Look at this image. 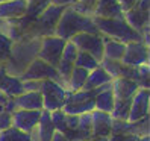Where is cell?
Returning <instances> with one entry per match:
<instances>
[{"mask_svg":"<svg viewBox=\"0 0 150 141\" xmlns=\"http://www.w3.org/2000/svg\"><path fill=\"white\" fill-rule=\"evenodd\" d=\"M96 33V35H102L97 30L96 24L93 21V17L85 15L74 11L71 6H67L65 11L62 12L61 18L56 24L55 35L59 38H62L64 41H70L74 35L77 33Z\"/></svg>","mask_w":150,"mask_h":141,"instance_id":"1","label":"cell"},{"mask_svg":"<svg viewBox=\"0 0 150 141\" xmlns=\"http://www.w3.org/2000/svg\"><path fill=\"white\" fill-rule=\"evenodd\" d=\"M93 21L96 24L97 30H99L103 37L121 41L125 44L135 43V41H143V37L126 23L125 17H123V18H97V17H93Z\"/></svg>","mask_w":150,"mask_h":141,"instance_id":"2","label":"cell"},{"mask_svg":"<svg viewBox=\"0 0 150 141\" xmlns=\"http://www.w3.org/2000/svg\"><path fill=\"white\" fill-rule=\"evenodd\" d=\"M65 8L67 6H56V5L47 6L46 9L30 23L28 35H26V40L44 38V37L55 35L56 24L61 18V15H62V12L65 11Z\"/></svg>","mask_w":150,"mask_h":141,"instance_id":"3","label":"cell"},{"mask_svg":"<svg viewBox=\"0 0 150 141\" xmlns=\"http://www.w3.org/2000/svg\"><path fill=\"white\" fill-rule=\"evenodd\" d=\"M125 20L134 30H137L143 41L149 46V30H150V0H139V2L125 12Z\"/></svg>","mask_w":150,"mask_h":141,"instance_id":"4","label":"cell"},{"mask_svg":"<svg viewBox=\"0 0 150 141\" xmlns=\"http://www.w3.org/2000/svg\"><path fill=\"white\" fill-rule=\"evenodd\" d=\"M99 93V90L94 91H76V93H70L67 91V97L65 103L62 106V111L67 115H81V114H86L96 109V94Z\"/></svg>","mask_w":150,"mask_h":141,"instance_id":"5","label":"cell"},{"mask_svg":"<svg viewBox=\"0 0 150 141\" xmlns=\"http://www.w3.org/2000/svg\"><path fill=\"white\" fill-rule=\"evenodd\" d=\"M38 91L42 97V109H46L49 112L62 109L65 103V97H67V90L62 85L46 79V81H40Z\"/></svg>","mask_w":150,"mask_h":141,"instance_id":"6","label":"cell"},{"mask_svg":"<svg viewBox=\"0 0 150 141\" xmlns=\"http://www.w3.org/2000/svg\"><path fill=\"white\" fill-rule=\"evenodd\" d=\"M65 43L67 41L56 37V35H50V37L41 38L37 58H40L41 61H44L49 65L56 68L59 61H61V56H62V50H64Z\"/></svg>","mask_w":150,"mask_h":141,"instance_id":"7","label":"cell"},{"mask_svg":"<svg viewBox=\"0 0 150 141\" xmlns=\"http://www.w3.org/2000/svg\"><path fill=\"white\" fill-rule=\"evenodd\" d=\"M21 81H53L58 82L59 85H62V81L59 77V73L55 67L49 65L47 62L41 61L40 58H35L32 62L26 67V70L20 74Z\"/></svg>","mask_w":150,"mask_h":141,"instance_id":"8","label":"cell"},{"mask_svg":"<svg viewBox=\"0 0 150 141\" xmlns=\"http://www.w3.org/2000/svg\"><path fill=\"white\" fill-rule=\"evenodd\" d=\"M79 52H85V53L91 55L96 58L99 62L103 59V37L96 33H77L70 40Z\"/></svg>","mask_w":150,"mask_h":141,"instance_id":"9","label":"cell"},{"mask_svg":"<svg viewBox=\"0 0 150 141\" xmlns=\"http://www.w3.org/2000/svg\"><path fill=\"white\" fill-rule=\"evenodd\" d=\"M149 46L143 41L127 43L121 62L129 67H141L149 64Z\"/></svg>","mask_w":150,"mask_h":141,"instance_id":"10","label":"cell"},{"mask_svg":"<svg viewBox=\"0 0 150 141\" xmlns=\"http://www.w3.org/2000/svg\"><path fill=\"white\" fill-rule=\"evenodd\" d=\"M11 115H12V128L18 129L21 132H26V134H32L35 130V128L38 126L41 111L15 109Z\"/></svg>","mask_w":150,"mask_h":141,"instance_id":"11","label":"cell"},{"mask_svg":"<svg viewBox=\"0 0 150 141\" xmlns=\"http://www.w3.org/2000/svg\"><path fill=\"white\" fill-rule=\"evenodd\" d=\"M149 103H150V93L149 90L139 88L132 97L130 109L127 121H138L144 117H149Z\"/></svg>","mask_w":150,"mask_h":141,"instance_id":"12","label":"cell"},{"mask_svg":"<svg viewBox=\"0 0 150 141\" xmlns=\"http://www.w3.org/2000/svg\"><path fill=\"white\" fill-rule=\"evenodd\" d=\"M112 129V117L108 112L91 111V138H109Z\"/></svg>","mask_w":150,"mask_h":141,"instance_id":"13","label":"cell"},{"mask_svg":"<svg viewBox=\"0 0 150 141\" xmlns=\"http://www.w3.org/2000/svg\"><path fill=\"white\" fill-rule=\"evenodd\" d=\"M0 93L5 94L6 97H11V99L24 93L23 81L18 76L8 74L3 65H0Z\"/></svg>","mask_w":150,"mask_h":141,"instance_id":"14","label":"cell"},{"mask_svg":"<svg viewBox=\"0 0 150 141\" xmlns=\"http://www.w3.org/2000/svg\"><path fill=\"white\" fill-rule=\"evenodd\" d=\"M111 90L115 100H130L139 90V86L130 79H112Z\"/></svg>","mask_w":150,"mask_h":141,"instance_id":"15","label":"cell"},{"mask_svg":"<svg viewBox=\"0 0 150 141\" xmlns=\"http://www.w3.org/2000/svg\"><path fill=\"white\" fill-rule=\"evenodd\" d=\"M15 109L24 111H42V97L40 91H28L12 99Z\"/></svg>","mask_w":150,"mask_h":141,"instance_id":"16","label":"cell"},{"mask_svg":"<svg viewBox=\"0 0 150 141\" xmlns=\"http://www.w3.org/2000/svg\"><path fill=\"white\" fill-rule=\"evenodd\" d=\"M93 17L97 18H123L125 12L121 11L117 0H97Z\"/></svg>","mask_w":150,"mask_h":141,"instance_id":"17","label":"cell"},{"mask_svg":"<svg viewBox=\"0 0 150 141\" xmlns=\"http://www.w3.org/2000/svg\"><path fill=\"white\" fill-rule=\"evenodd\" d=\"M28 3L26 0H8L0 3V20H15L26 15Z\"/></svg>","mask_w":150,"mask_h":141,"instance_id":"18","label":"cell"},{"mask_svg":"<svg viewBox=\"0 0 150 141\" xmlns=\"http://www.w3.org/2000/svg\"><path fill=\"white\" fill-rule=\"evenodd\" d=\"M114 102H115V99H114V94H112V90H111V84L100 86L99 93L96 94V99H94L96 109L111 114L112 109H114Z\"/></svg>","mask_w":150,"mask_h":141,"instance_id":"19","label":"cell"},{"mask_svg":"<svg viewBox=\"0 0 150 141\" xmlns=\"http://www.w3.org/2000/svg\"><path fill=\"white\" fill-rule=\"evenodd\" d=\"M125 50H126V44L125 43L108 38V37H103V59L121 61L123 55H125Z\"/></svg>","mask_w":150,"mask_h":141,"instance_id":"20","label":"cell"},{"mask_svg":"<svg viewBox=\"0 0 150 141\" xmlns=\"http://www.w3.org/2000/svg\"><path fill=\"white\" fill-rule=\"evenodd\" d=\"M111 82H112V77L99 65L97 68H94L93 72L88 73L83 90L85 91H94V90H99L100 86L106 85V84H111Z\"/></svg>","mask_w":150,"mask_h":141,"instance_id":"21","label":"cell"},{"mask_svg":"<svg viewBox=\"0 0 150 141\" xmlns=\"http://www.w3.org/2000/svg\"><path fill=\"white\" fill-rule=\"evenodd\" d=\"M88 73H90V72H86V70H83V68L74 67L73 72H71V74H70V77H68L67 91L76 93V91L83 90L85 82H86V77H88Z\"/></svg>","mask_w":150,"mask_h":141,"instance_id":"22","label":"cell"},{"mask_svg":"<svg viewBox=\"0 0 150 141\" xmlns=\"http://www.w3.org/2000/svg\"><path fill=\"white\" fill-rule=\"evenodd\" d=\"M26 3H28L26 17L30 20H35L47 6L52 5V0H26Z\"/></svg>","mask_w":150,"mask_h":141,"instance_id":"23","label":"cell"},{"mask_svg":"<svg viewBox=\"0 0 150 141\" xmlns=\"http://www.w3.org/2000/svg\"><path fill=\"white\" fill-rule=\"evenodd\" d=\"M0 141H32V137L30 134H26L11 126L5 130H0Z\"/></svg>","mask_w":150,"mask_h":141,"instance_id":"24","label":"cell"},{"mask_svg":"<svg viewBox=\"0 0 150 141\" xmlns=\"http://www.w3.org/2000/svg\"><path fill=\"white\" fill-rule=\"evenodd\" d=\"M100 65V62L97 61L96 58H93L91 55L85 53V52H79L77 56H76V61H74V67H79V68H83L86 72H93L94 68H97Z\"/></svg>","mask_w":150,"mask_h":141,"instance_id":"25","label":"cell"},{"mask_svg":"<svg viewBox=\"0 0 150 141\" xmlns=\"http://www.w3.org/2000/svg\"><path fill=\"white\" fill-rule=\"evenodd\" d=\"M14 43L0 32V65H5L8 62V59L11 58V52H12Z\"/></svg>","mask_w":150,"mask_h":141,"instance_id":"26","label":"cell"},{"mask_svg":"<svg viewBox=\"0 0 150 141\" xmlns=\"http://www.w3.org/2000/svg\"><path fill=\"white\" fill-rule=\"evenodd\" d=\"M50 120L53 125L55 130L58 132H64L67 129V114L62 109H56L50 112Z\"/></svg>","mask_w":150,"mask_h":141,"instance_id":"27","label":"cell"},{"mask_svg":"<svg viewBox=\"0 0 150 141\" xmlns=\"http://www.w3.org/2000/svg\"><path fill=\"white\" fill-rule=\"evenodd\" d=\"M96 3H97V0H77V3L73 5L71 8H73L74 11L81 12V14L93 17V11H94Z\"/></svg>","mask_w":150,"mask_h":141,"instance_id":"28","label":"cell"},{"mask_svg":"<svg viewBox=\"0 0 150 141\" xmlns=\"http://www.w3.org/2000/svg\"><path fill=\"white\" fill-rule=\"evenodd\" d=\"M79 53V50L76 49V46L71 43V41H67L65 46H64V50H62V56H61V59L64 61H68V62H73L76 61V56Z\"/></svg>","mask_w":150,"mask_h":141,"instance_id":"29","label":"cell"},{"mask_svg":"<svg viewBox=\"0 0 150 141\" xmlns=\"http://www.w3.org/2000/svg\"><path fill=\"white\" fill-rule=\"evenodd\" d=\"M138 72H139V82H138V86H139V88H144V90H149V73H150L149 64L138 67Z\"/></svg>","mask_w":150,"mask_h":141,"instance_id":"30","label":"cell"},{"mask_svg":"<svg viewBox=\"0 0 150 141\" xmlns=\"http://www.w3.org/2000/svg\"><path fill=\"white\" fill-rule=\"evenodd\" d=\"M12 126V115L8 111H2L0 112V130H5L8 128Z\"/></svg>","mask_w":150,"mask_h":141,"instance_id":"31","label":"cell"},{"mask_svg":"<svg viewBox=\"0 0 150 141\" xmlns=\"http://www.w3.org/2000/svg\"><path fill=\"white\" fill-rule=\"evenodd\" d=\"M139 137L129 135V134H118V135H109L108 141H138Z\"/></svg>","mask_w":150,"mask_h":141,"instance_id":"32","label":"cell"},{"mask_svg":"<svg viewBox=\"0 0 150 141\" xmlns=\"http://www.w3.org/2000/svg\"><path fill=\"white\" fill-rule=\"evenodd\" d=\"M118 2V5H120V8H121V11L123 12H127L129 9H132L139 0H117Z\"/></svg>","mask_w":150,"mask_h":141,"instance_id":"33","label":"cell"},{"mask_svg":"<svg viewBox=\"0 0 150 141\" xmlns=\"http://www.w3.org/2000/svg\"><path fill=\"white\" fill-rule=\"evenodd\" d=\"M79 128V115H67V129L76 130Z\"/></svg>","mask_w":150,"mask_h":141,"instance_id":"34","label":"cell"},{"mask_svg":"<svg viewBox=\"0 0 150 141\" xmlns=\"http://www.w3.org/2000/svg\"><path fill=\"white\" fill-rule=\"evenodd\" d=\"M77 3V0H52V5L56 6H73Z\"/></svg>","mask_w":150,"mask_h":141,"instance_id":"35","label":"cell"},{"mask_svg":"<svg viewBox=\"0 0 150 141\" xmlns=\"http://www.w3.org/2000/svg\"><path fill=\"white\" fill-rule=\"evenodd\" d=\"M52 141H68V138L62 134V132H58V130H55L53 137H52Z\"/></svg>","mask_w":150,"mask_h":141,"instance_id":"36","label":"cell"},{"mask_svg":"<svg viewBox=\"0 0 150 141\" xmlns=\"http://www.w3.org/2000/svg\"><path fill=\"white\" fill-rule=\"evenodd\" d=\"M86 141H108V138H90Z\"/></svg>","mask_w":150,"mask_h":141,"instance_id":"37","label":"cell"},{"mask_svg":"<svg viewBox=\"0 0 150 141\" xmlns=\"http://www.w3.org/2000/svg\"><path fill=\"white\" fill-rule=\"evenodd\" d=\"M138 141H150V137H149V135H146V137H139Z\"/></svg>","mask_w":150,"mask_h":141,"instance_id":"38","label":"cell"},{"mask_svg":"<svg viewBox=\"0 0 150 141\" xmlns=\"http://www.w3.org/2000/svg\"><path fill=\"white\" fill-rule=\"evenodd\" d=\"M3 2H8V0H0V3H3Z\"/></svg>","mask_w":150,"mask_h":141,"instance_id":"39","label":"cell"}]
</instances>
